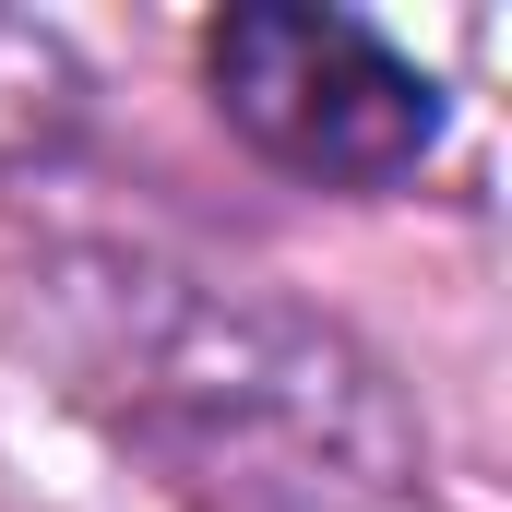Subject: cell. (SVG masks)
<instances>
[{
  "mask_svg": "<svg viewBox=\"0 0 512 512\" xmlns=\"http://www.w3.org/2000/svg\"><path fill=\"white\" fill-rule=\"evenodd\" d=\"M24 286V334L60 393L155 453L203 512H382L429 465L382 358L251 274L96 239L48 251Z\"/></svg>",
  "mask_w": 512,
  "mask_h": 512,
  "instance_id": "6da1fadb",
  "label": "cell"
},
{
  "mask_svg": "<svg viewBox=\"0 0 512 512\" xmlns=\"http://www.w3.org/2000/svg\"><path fill=\"white\" fill-rule=\"evenodd\" d=\"M203 84L262 143L286 179L322 191H393L441 155V84L358 12H310V0H251L203 36Z\"/></svg>",
  "mask_w": 512,
  "mask_h": 512,
  "instance_id": "7a4b0ae2",
  "label": "cell"
},
{
  "mask_svg": "<svg viewBox=\"0 0 512 512\" xmlns=\"http://www.w3.org/2000/svg\"><path fill=\"white\" fill-rule=\"evenodd\" d=\"M72 131H84V60L48 24L0 12V167H48Z\"/></svg>",
  "mask_w": 512,
  "mask_h": 512,
  "instance_id": "3957f363",
  "label": "cell"
}]
</instances>
